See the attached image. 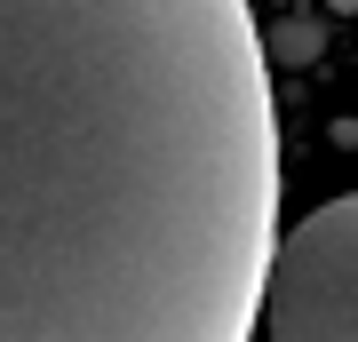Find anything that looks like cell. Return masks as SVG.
<instances>
[{
    "instance_id": "6da1fadb",
    "label": "cell",
    "mask_w": 358,
    "mask_h": 342,
    "mask_svg": "<svg viewBox=\"0 0 358 342\" xmlns=\"http://www.w3.org/2000/svg\"><path fill=\"white\" fill-rule=\"evenodd\" d=\"M271 247L247 0H0V342H255Z\"/></svg>"
},
{
    "instance_id": "7a4b0ae2",
    "label": "cell",
    "mask_w": 358,
    "mask_h": 342,
    "mask_svg": "<svg viewBox=\"0 0 358 342\" xmlns=\"http://www.w3.org/2000/svg\"><path fill=\"white\" fill-rule=\"evenodd\" d=\"M271 342H358V191L279 231L263 279Z\"/></svg>"
},
{
    "instance_id": "3957f363",
    "label": "cell",
    "mask_w": 358,
    "mask_h": 342,
    "mask_svg": "<svg viewBox=\"0 0 358 342\" xmlns=\"http://www.w3.org/2000/svg\"><path fill=\"white\" fill-rule=\"evenodd\" d=\"M319 48H327V24H319V16H294V24L263 32V56H271V64H310Z\"/></svg>"
}]
</instances>
